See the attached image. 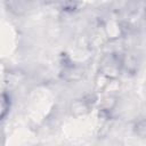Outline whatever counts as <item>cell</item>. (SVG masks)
<instances>
[{
    "label": "cell",
    "mask_w": 146,
    "mask_h": 146,
    "mask_svg": "<svg viewBox=\"0 0 146 146\" xmlns=\"http://www.w3.org/2000/svg\"><path fill=\"white\" fill-rule=\"evenodd\" d=\"M123 56L116 52H110L102 57L98 65V76L108 81H115L123 71Z\"/></svg>",
    "instance_id": "1"
},
{
    "label": "cell",
    "mask_w": 146,
    "mask_h": 146,
    "mask_svg": "<svg viewBox=\"0 0 146 146\" xmlns=\"http://www.w3.org/2000/svg\"><path fill=\"white\" fill-rule=\"evenodd\" d=\"M94 103H95V100H92L91 96H83V97L74 99L70 106L72 115L82 116V115L88 114L92 110Z\"/></svg>",
    "instance_id": "2"
},
{
    "label": "cell",
    "mask_w": 146,
    "mask_h": 146,
    "mask_svg": "<svg viewBox=\"0 0 146 146\" xmlns=\"http://www.w3.org/2000/svg\"><path fill=\"white\" fill-rule=\"evenodd\" d=\"M1 111H0V119L3 121L10 112L11 108V97L7 91L1 94Z\"/></svg>",
    "instance_id": "3"
},
{
    "label": "cell",
    "mask_w": 146,
    "mask_h": 146,
    "mask_svg": "<svg viewBox=\"0 0 146 146\" xmlns=\"http://www.w3.org/2000/svg\"><path fill=\"white\" fill-rule=\"evenodd\" d=\"M132 131L137 137L141 139H146V117L136 121L132 125Z\"/></svg>",
    "instance_id": "4"
},
{
    "label": "cell",
    "mask_w": 146,
    "mask_h": 146,
    "mask_svg": "<svg viewBox=\"0 0 146 146\" xmlns=\"http://www.w3.org/2000/svg\"><path fill=\"white\" fill-rule=\"evenodd\" d=\"M145 9H146V3H145Z\"/></svg>",
    "instance_id": "5"
}]
</instances>
